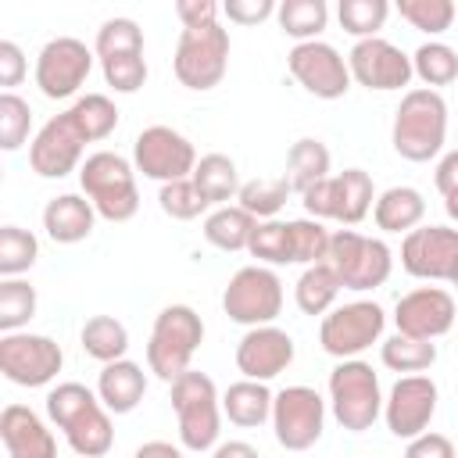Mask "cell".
<instances>
[{
	"label": "cell",
	"mask_w": 458,
	"mask_h": 458,
	"mask_svg": "<svg viewBox=\"0 0 458 458\" xmlns=\"http://www.w3.org/2000/svg\"><path fill=\"white\" fill-rule=\"evenodd\" d=\"M286 233H290V254H293V265H318L329 258V229L315 218H297V222H286Z\"/></svg>",
	"instance_id": "obj_38"
},
{
	"label": "cell",
	"mask_w": 458,
	"mask_h": 458,
	"mask_svg": "<svg viewBox=\"0 0 458 458\" xmlns=\"http://www.w3.org/2000/svg\"><path fill=\"white\" fill-rule=\"evenodd\" d=\"M276 11H279L276 0H225L222 4V14L236 25H258V21L272 18Z\"/></svg>",
	"instance_id": "obj_48"
},
{
	"label": "cell",
	"mask_w": 458,
	"mask_h": 458,
	"mask_svg": "<svg viewBox=\"0 0 458 458\" xmlns=\"http://www.w3.org/2000/svg\"><path fill=\"white\" fill-rule=\"evenodd\" d=\"M329 404L333 415L344 429L365 433L383 411V394H379V376L372 372L369 361H340L329 372Z\"/></svg>",
	"instance_id": "obj_6"
},
{
	"label": "cell",
	"mask_w": 458,
	"mask_h": 458,
	"mask_svg": "<svg viewBox=\"0 0 458 458\" xmlns=\"http://www.w3.org/2000/svg\"><path fill=\"white\" fill-rule=\"evenodd\" d=\"M97 208L79 193H61L43 208V229L54 243H79L93 233Z\"/></svg>",
	"instance_id": "obj_23"
},
{
	"label": "cell",
	"mask_w": 458,
	"mask_h": 458,
	"mask_svg": "<svg viewBox=\"0 0 458 458\" xmlns=\"http://www.w3.org/2000/svg\"><path fill=\"white\" fill-rule=\"evenodd\" d=\"M211 458H261V454H258V447H250L247 440H225V444L215 447Z\"/></svg>",
	"instance_id": "obj_54"
},
{
	"label": "cell",
	"mask_w": 458,
	"mask_h": 458,
	"mask_svg": "<svg viewBox=\"0 0 458 458\" xmlns=\"http://www.w3.org/2000/svg\"><path fill=\"white\" fill-rule=\"evenodd\" d=\"M397 11L408 25H415L419 32L440 36L451 29L454 21V4L451 0H397Z\"/></svg>",
	"instance_id": "obj_43"
},
{
	"label": "cell",
	"mask_w": 458,
	"mask_h": 458,
	"mask_svg": "<svg viewBox=\"0 0 458 458\" xmlns=\"http://www.w3.org/2000/svg\"><path fill=\"white\" fill-rule=\"evenodd\" d=\"M437 383L429 376H401L383 401L386 429L401 440H415L426 433L429 419L437 415Z\"/></svg>",
	"instance_id": "obj_17"
},
{
	"label": "cell",
	"mask_w": 458,
	"mask_h": 458,
	"mask_svg": "<svg viewBox=\"0 0 458 458\" xmlns=\"http://www.w3.org/2000/svg\"><path fill=\"white\" fill-rule=\"evenodd\" d=\"M433 182H437V190L447 197L451 190H458V150H447L444 157H440V165H437V172H433Z\"/></svg>",
	"instance_id": "obj_52"
},
{
	"label": "cell",
	"mask_w": 458,
	"mask_h": 458,
	"mask_svg": "<svg viewBox=\"0 0 458 458\" xmlns=\"http://www.w3.org/2000/svg\"><path fill=\"white\" fill-rule=\"evenodd\" d=\"M372 208V175L365 168H344L329 175V218L358 225Z\"/></svg>",
	"instance_id": "obj_25"
},
{
	"label": "cell",
	"mask_w": 458,
	"mask_h": 458,
	"mask_svg": "<svg viewBox=\"0 0 458 458\" xmlns=\"http://www.w3.org/2000/svg\"><path fill=\"white\" fill-rule=\"evenodd\" d=\"M329 147L322 143V140H315V136H301L293 147H290V154H286V182H290V190H297V193H304V190H311L315 182H322V179H329Z\"/></svg>",
	"instance_id": "obj_28"
},
{
	"label": "cell",
	"mask_w": 458,
	"mask_h": 458,
	"mask_svg": "<svg viewBox=\"0 0 458 458\" xmlns=\"http://www.w3.org/2000/svg\"><path fill=\"white\" fill-rule=\"evenodd\" d=\"M336 14H340L344 32H351L358 39H372L386 21L390 4L386 0H340Z\"/></svg>",
	"instance_id": "obj_41"
},
{
	"label": "cell",
	"mask_w": 458,
	"mask_h": 458,
	"mask_svg": "<svg viewBox=\"0 0 458 458\" xmlns=\"http://www.w3.org/2000/svg\"><path fill=\"white\" fill-rule=\"evenodd\" d=\"M68 118L75 122V129L82 132L86 143H97V140H107L118 125V107L111 97L104 93H86L79 97L72 107H68Z\"/></svg>",
	"instance_id": "obj_33"
},
{
	"label": "cell",
	"mask_w": 458,
	"mask_h": 458,
	"mask_svg": "<svg viewBox=\"0 0 458 458\" xmlns=\"http://www.w3.org/2000/svg\"><path fill=\"white\" fill-rule=\"evenodd\" d=\"M222 308L233 322L240 326H272L283 311V283L272 268L265 265H247L240 268L225 293H222Z\"/></svg>",
	"instance_id": "obj_9"
},
{
	"label": "cell",
	"mask_w": 458,
	"mask_h": 458,
	"mask_svg": "<svg viewBox=\"0 0 458 458\" xmlns=\"http://www.w3.org/2000/svg\"><path fill=\"white\" fill-rule=\"evenodd\" d=\"M326 426V401L311 386H286L272 401V429L286 451H308Z\"/></svg>",
	"instance_id": "obj_13"
},
{
	"label": "cell",
	"mask_w": 458,
	"mask_h": 458,
	"mask_svg": "<svg viewBox=\"0 0 458 458\" xmlns=\"http://www.w3.org/2000/svg\"><path fill=\"white\" fill-rule=\"evenodd\" d=\"M276 18L286 36H293L297 43H311V39H318V32L329 21V7H326V0H283Z\"/></svg>",
	"instance_id": "obj_34"
},
{
	"label": "cell",
	"mask_w": 458,
	"mask_h": 458,
	"mask_svg": "<svg viewBox=\"0 0 458 458\" xmlns=\"http://www.w3.org/2000/svg\"><path fill=\"white\" fill-rule=\"evenodd\" d=\"M36 315V286L25 279L0 283V333H18Z\"/></svg>",
	"instance_id": "obj_39"
},
{
	"label": "cell",
	"mask_w": 458,
	"mask_h": 458,
	"mask_svg": "<svg viewBox=\"0 0 458 458\" xmlns=\"http://www.w3.org/2000/svg\"><path fill=\"white\" fill-rule=\"evenodd\" d=\"M444 208H447V215L458 222V190H451V193L444 197Z\"/></svg>",
	"instance_id": "obj_55"
},
{
	"label": "cell",
	"mask_w": 458,
	"mask_h": 458,
	"mask_svg": "<svg viewBox=\"0 0 458 458\" xmlns=\"http://www.w3.org/2000/svg\"><path fill=\"white\" fill-rule=\"evenodd\" d=\"M82 351L89 358L111 365V361L125 358V351H129V329L114 315H93L82 326Z\"/></svg>",
	"instance_id": "obj_32"
},
{
	"label": "cell",
	"mask_w": 458,
	"mask_h": 458,
	"mask_svg": "<svg viewBox=\"0 0 458 458\" xmlns=\"http://www.w3.org/2000/svg\"><path fill=\"white\" fill-rule=\"evenodd\" d=\"M272 394L265 383L258 379H240L233 383L225 394H222V411L229 415V422L243 426V429H254L261 426L265 419H272Z\"/></svg>",
	"instance_id": "obj_27"
},
{
	"label": "cell",
	"mask_w": 458,
	"mask_h": 458,
	"mask_svg": "<svg viewBox=\"0 0 458 458\" xmlns=\"http://www.w3.org/2000/svg\"><path fill=\"white\" fill-rule=\"evenodd\" d=\"M172 408L179 419V440L190 451H208L218 440V411H222V397L211 383V376L204 372H182L172 383Z\"/></svg>",
	"instance_id": "obj_5"
},
{
	"label": "cell",
	"mask_w": 458,
	"mask_h": 458,
	"mask_svg": "<svg viewBox=\"0 0 458 458\" xmlns=\"http://www.w3.org/2000/svg\"><path fill=\"white\" fill-rule=\"evenodd\" d=\"M379 358H383V365L394 369V372H422V369H429V365L437 361V344L397 333V336L383 340Z\"/></svg>",
	"instance_id": "obj_35"
},
{
	"label": "cell",
	"mask_w": 458,
	"mask_h": 458,
	"mask_svg": "<svg viewBox=\"0 0 458 458\" xmlns=\"http://www.w3.org/2000/svg\"><path fill=\"white\" fill-rule=\"evenodd\" d=\"M147 394V376L136 361L129 358H118L111 365L100 369V379H97V397L104 401L107 411L114 415H129Z\"/></svg>",
	"instance_id": "obj_24"
},
{
	"label": "cell",
	"mask_w": 458,
	"mask_h": 458,
	"mask_svg": "<svg viewBox=\"0 0 458 458\" xmlns=\"http://www.w3.org/2000/svg\"><path fill=\"white\" fill-rule=\"evenodd\" d=\"M258 229V218L250 211H243L240 204L236 208H215L208 218H204V240L218 250H247L250 247V236Z\"/></svg>",
	"instance_id": "obj_29"
},
{
	"label": "cell",
	"mask_w": 458,
	"mask_h": 458,
	"mask_svg": "<svg viewBox=\"0 0 458 458\" xmlns=\"http://www.w3.org/2000/svg\"><path fill=\"white\" fill-rule=\"evenodd\" d=\"M157 204L168 218H179V222H190L197 218L200 211H208L211 204L200 197V190L193 186V179H179V182H165L161 193H157Z\"/></svg>",
	"instance_id": "obj_46"
},
{
	"label": "cell",
	"mask_w": 458,
	"mask_h": 458,
	"mask_svg": "<svg viewBox=\"0 0 458 458\" xmlns=\"http://www.w3.org/2000/svg\"><path fill=\"white\" fill-rule=\"evenodd\" d=\"M204 340V322L190 304H168L150 329L147 340V365L157 379L175 383L182 372H190V358L197 354Z\"/></svg>",
	"instance_id": "obj_4"
},
{
	"label": "cell",
	"mask_w": 458,
	"mask_h": 458,
	"mask_svg": "<svg viewBox=\"0 0 458 458\" xmlns=\"http://www.w3.org/2000/svg\"><path fill=\"white\" fill-rule=\"evenodd\" d=\"M383 326H386V315L376 301H351V304H340L329 315H322L318 344L326 354L351 361L383 336Z\"/></svg>",
	"instance_id": "obj_10"
},
{
	"label": "cell",
	"mask_w": 458,
	"mask_h": 458,
	"mask_svg": "<svg viewBox=\"0 0 458 458\" xmlns=\"http://www.w3.org/2000/svg\"><path fill=\"white\" fill-rule=\"evenodd\" d=\"M190 179L200 190V197L208 204H218V208H225V200H233L240 193V186H243L233 157H225V154H204Z\"/></svg>",
	"instance_id": "obj_30"
},
{
	"label": "cell",
	"mask_w": 458,
	"mask_h": 458,
	"mask_svg": "<svg viewBox=\"0 0 458 458\" xmlns=\"http://www.w3.org/2000/svg\"><path fill=\"white\" fill-rule=\"evenodd\" d=\"M258 261L265 265H293V254H290V233H286V222H258L254 236H250V247H247Z\"/></svg>",
	"instance_id": "obj_45"
},
{
	"label": "cell",
	"mask_w": 458,
	"mask_h": 458,
	"mask_svg": "<svg viewBox=\"0 0 458 458\" xmlns=\"http://www.w3.org/2000/svg\"><path fill=\"white\" fill-rule=\"evenodd\" d=\"M340 293V279L333 272L329 261H318V265H308L293 286V297H297V308L304 315H329L333 311V301Z\"/></svg>",
	"instance_id": "obj_31"
},
{
	"label": "cell",
	"mask_w": 458,
	"mask_h": 458,
	"mask_svg": "<svg viewBox=\"0 0 458 458\" xmlns=\"http://www.w3.org/2000/svg\"><path fill=\"white\" fill-rule=\"evenodd\" d=\"M411 72L433 89V86H447L458 79V54L440 43V39H429L422 43L415 54H411Z\"/></svg>",
	"instance_id": "obj_36"
},
{
	"label": "cell",
	"mask_w": 458,
	"mask_h": 458,
	"mask_svg": "<svg viewBox=\"0 0 458 458\" xmlns=\"http://www.w3.org/2000/svg\"><path fill=\"white\" fill-rule=\"evenodd\" d=\"M340 279L344 290H376L390 279L394 254L383 240L361 236L354 229H340L329 236V258H326Z\"/></svg>",
	"instance_id": "obj_7"
},
{
	"label": "cell",
	"mask_w": 458,
	"mask_h": 458,
	"mask_svg": "<svg viewBox=\"0 0 458 458\" xmlns=\"http://www.w3.org/2000/svg\"><path fill=\"white\" fill-rule=\"evenodd\" d=\"M404 458H458V454H454V444L444 433H422V437L408 440Z\"/></svg>",
	"instance_id": "obj_51"
},
{
	"label": "cell",
	"mask_w": 458,
	"mask_h": 458,
	"mask_svg": "<svg viewBox=\"0 0 458 458\" xmlns=\"http://www.w3.org/2000/svg\"><path fill=\"white\" fill-rule=\"evenodd\" d=\"M132 161H136V172H143L147 179H157L165 186V182H179V179L193 175L197 150L172 125H147L132 143Z\"/></svg>",
	"instance_id": "obj_11"
},
{
	"label": "cell",
	"mask_w": 458,
	"mask_h": 458,
	"mask_svg": "<svg viewBox=\"0 0 458 458\" xmlns=\"http://www.w3.org/2000/svg\"><path fill=\"white\" fill-rule=\"evenodd\" d=\"M93 68V50L75 36H54L36 57V86L50 100L72 97Z\"/></svg>",
	"instance_id": "obj_14"
},
{
	"label": "cell",
	"mask_w": 458,
	"mask_h": 458,
	"mask_svg": "<svg viewBox=\"0 0 458 458\" xmlns=\"http://www.w3.org/2000/svg\"><path fill=\"white\" fill-rule=\"evenodd\" d=\"M97 57H118V54H143V29L132 18H107L97 29V43H93Z\"/></svg>",
	"instance_id": "obj_42"
},
{
	"label": "cell",
	"mask_w": 458,
	"mask_h": 458,
	"mask_svg": "<svg viewBox=\"0 0 458 458\" xmlns=\"http://www.w3.org/2000/svg\"><path fill=\"white\" fill-rule=\"evenodd\" d=\"M132 458H182V451L179 447H172L168 440H147V444H140L136 447V454Z\"/></svg>",
	"instance_id": "obj_53"
},
{
	"label": "cell",
	"mask_w": 458,
	"mask_h": 458,
	"mask_svg": "<svg viewBox=\"0 0 458 458\" xmlns=\"http://www.w3.org/2000/svg\"><path fill=\"white\" fill-rule=\"evenodd\" d=\"M64 365L57 340L39 333H4L0 336V372L18 386H47Z\"/></svg>",
	"instance_id": "obj_12"
},
{
	"label": "cell",
	"mask_w": 458,
	"mask_h": 458,
	"mask_svg": "<svg viewBox=\"0 0 458 458\" xmlns=\"http://www.w3.org/2000/svg\"><path fill=\"white\" fill-rule=\"evenodd\" d=\"M286 197H290L286 175H283V179H265V175H261V179H250V182H243L240 193H236L240 208L250 211L254 218H272V215L286 204Z\"/></svg>",
	"instance_id": "obj_40"
},
{
	"label": "cell",
	"mask_w": 458,
	"mask_h": 458,
	"mask_svg": "<svg viewBox=\"0 0 458 458\" xmlns=\"http://www.w3.org/2000/svg\"><path fill=\"white\" fill-rule=\"evenodd\" d=\"M79 186L107 222H129L140 211V190L132 165L114 150H97L79 168Z\"/></svg>",
	"instance_id": "obj_3"
},
{
	"label": "cell",
	"mask_w": 458,
	"mask_h": 458,
	"mask_svg": "<svg viewBox=\"0 0 458 458\" xmlns=\"http://www.w3.org/2000/svg\"><path fill=\"white\" fill-rule=\"evenodd\" d=\"M372 215H376V225L383 233H404L408 236L422 222L426 200H422V193L415 186H390V190L379 193Z\"/></svg>",
	"instance_id": "obj_26"
},
{
	"label": "cell",
	"mask_w": 458,
	"mask_h": 458,
	"mask_svg": "<svg viewBox=\"0 0 458 458\" xmlns=\"http://www.w3.org/2000/svg\"><path fill=\"white\" fill-rule=\"evenodd\" d=\"M347 68H351V79L365 89H379V93H390V89H401L411 82V57L394 47L390 39L383 36H372V39H358L347 54Z\"/></svg>",
	"instance_id": "obj_16"
},
{
	"label": "cell",
	"mask_w": 458,
	"mask_h": 458,
	"mask_svg": "<svg viewBox=\"0 0 458 458\" xmlns=\"http://www.w3.org/2000/svg\"><path fill=\"white\" fill-rule=\"evenodd\" d=\"M47 415L57 429H64L79 458H100L114 444V426L104 401L82 383H57L47 394Z\"/></svg>",
	"instance_id": "obj_1"
},
{
	"label": "cell",
	"mask_w": 458,
	"mask_h": 458,
	"mask_svg": "<svg viewBox=\"0 0 458 458\" xmlns=\"http://www.w3.org/2000/svg\"><path fill=\"white\" fill-rule=\"evenodd\" d=\"M0 440L11 458H57L54 433L25 404H7L0 411Z\"/></svg>",
	"instance_id": "obj_22"
},
{
	"label": "cell",
	"mask_w": 458,
	"mask_h": 458,
	"mask_svg": "<svg viewBox=\"0 0 458 458\" xmlns=\"http://www.w3.org/2000/svg\"><path fill=\"white\" fill-rule=\"evenodd\" d=\"M32 129V107L18 93H0V147L18 150L29 140Z\"/></svg>",
	"instance_id": "obj_44"
},
{
	"label": "cell",
	"mask_w": 458,
	"mask_h": 458,
	"mask_svg": "<svg viewBox=\"0 0 458 458\" xmlns=\"http://www.w3.org/2000/svg\"><path fill=\"white\" fill-rule=\"evenodd\" d=\"M290 361H293V340L276 326H254L236 344V369L243 372V379L268 383Z\"/></svg>",
	"instance_id": "obj_21"
},
{
	"label": "cell",
	"mask_w": 458,
	"mask_h": 458,
	"mask_svg": "<svg viewBox=\"0 0 458 458\" xmlns=\"http://www.w3.org/2000/svg\"><path fill=\"white\" fill-rule=\"evenodd\" d=\"M458 265V229L422 225L411 229L401 243V268L415 279H451Z\"/></svg>",
	"instance_id": "obj_18"
},
{
	"label": "cell",
	"mask_w": 458,
	"mask_h": 458,
	"mask_svg": "<svg viewBox=\"0 0 458 458\" xmlns=\"http://www.w3.org/2000/svg\"><path fill=\"white\" fill-rule=\"evenodd\" d=\"M218 11H222V4H215V0H179L175 4V14H179L182 29L218 25Z\"/></svg>",
	"instance_id": "obj_50"
},
{
	"label": "cell",
	"mask_w": 458,
	"mask_h": 458,
	"mask_svg": "<svg viewBox=\"0 0 458 458\" xmlns=\"http://www.w3.org/2000/svg\"><path fill=\"white\" fill-rule=\"evenodd\" d=\"M447 283H454V286H458V265H454V272H451V279H447Z\"/></svg>",
	"instance_id": "obj_56"
},
{
	"label": "cell",
	"mask_w": 458,
	"mask_h": 458,
	"mask_svg": "<svg viewBox=\"0 0 458 458\" xmlns=\"http://www.w3.org/2000/svg\"><path fill=\"white\" fill-rule=\"evenodd\" d=\"M394 150L404 161H429L447 140V104L437 89H408L394 111Z\"/></svg>",
	"instance_id": "obj_2"
},
{
	"label": "cell",
	"mask_w": 458,
	"mask_h": 458,
	"mask_svg": "<svg viewBox=\"0 0 458 458\" xmlns=\"http://www.w3.org/2000/svg\"><path fill=\"white\" fill-rule=\"evenodd\" d=\"M286 64H290V75H293L311 97L340 100V97L351 89V68H347V61L340 57L336 47H329V43H322V39L297 43V47L286 54Z\"/></svg>",
	"instance_id": "obj_15"
},
{
	"label": "cell",
	"mask_w": 458,
	"mask_h": 458,
	"mask_svg": "<svg viewBox=\"0 0 458 458\" xmlns=\"http://www.w3.org/2000/svg\"><path fill=\"white\" fill-rule=\"evenodd\" d=\"M454 318H458L454 297L440 286H419V290L404 293L394 308L397 333L415 336V340H437V336L451 333Z\"/></svg>",
	"instance_id": "obj_20"
},
{
	"label": "cell",
	"mask_w": 458,
	"mask_h": 458,
	"mask_svg": "<svg viewBox=\"0 0 458 458\" xmlns=\"http://www.w3.org/2000/svg\"><path fill=\"white\" fill-rule=\"evenodd\" d=\"M29 64H25V54L14 39H0V86L4 93H11V86H18L25 79Z\"/></svg>",
	"instance_id": "obj_49"
},
{
	"label": "cell",
	"mask_w": 458,
	"mask_h": 458,
	"mask_svg": "<svg viewBox=\"0 0 458 458\" xmlns=\"http://www.w3.org/2000/svg\"><path fill=\"white\" fill-rule=\"evenodd\" d=\"M39 258V243L29 229L21 225H4L0 229V276L4 279H18L21 272H29Z\"/></svg>",
	"instance_id": "obj_37"
},
{
	"label": "cell",
	"mask_w": 458,
	"mask_h": 458,
	"mask_svg": "<svg viewBox=\"0 0 458 458\" xmlns=\"http://www.w3.org/2000/svg\"><path fill=\"white\" fill-rule=\"evenodd\" d=\"M104 79L114 93H136L147 82V61L143 54H118V57H104L100 61Z\"/></svg>",
	"instance_id": "obj_47"
},
{
	"label": "cell",
	"mask_w": 458,
	"mask_h": 458,
	"mask_svg": "<svg viewBox=\"0 0 458 458\" xmlns=\"http://www.w3.org/2000/svg\"><path fill=\"white\" fill-rule=\"evenodd\" d=\"M82 147H86V140L64 111V114H54L36 132V140L29 147V165L43 179H64L68 172L82 168Z\"/></svg>",
	"instance_id": "obj_19"
},
{
	"label": "cell",
	"mask_w": 458,
	"mask_h": 458,
	"mask_svg": "<svg viewBox=\"0 0 458 458\" xmlns=\"http://www.w3.org/2000/svg\"><path fill=\"white\" fill-rule=\"evenodd\" d=\"M175 79L186 89H215L229 68V32L222 25H204V29H182L172 57Z\"/></svg>",
	"instance_id": "obj_8"
}]
</instances>
